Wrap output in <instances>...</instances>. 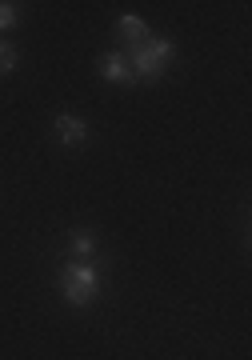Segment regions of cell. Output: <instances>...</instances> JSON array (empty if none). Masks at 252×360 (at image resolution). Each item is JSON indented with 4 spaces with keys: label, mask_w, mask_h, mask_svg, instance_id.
<instances>
[{
    "label": "cell",
    "mask_w": 252,
    "mask_h": 360,
    "mask_svg": "<svg viewBox=\"0 0 252 360\" xmlns=\"http://www.w3.org/2000/svg\"><path fill=\"white\" fill-rule=\"evenodd\" d=\"M96 288H101V269H96V264L73 260V264L61 272V292H64V300H68L73 309L92 304V300H96Z\"/></svg>",
    "instance_id": "6da1fadb"
},
{
    "label": "cell",
    "mask_w": 252,
    "mask_h": 360,
    "mask_svg": "<svg viewBox=\"0 0 252 360\" xmlns=\"http://www.w3.org/2000/svg\"><path fill=\"white\" fill-rule=\"evenodd\" d=\"M116 28H120V37H125L128 44H132V49L149 40V25H144L140 16H120V25H116Z\"/></svg>",
    "instance_id": "8992f818"
},
{
    "label": "cell",
    "mask_w": 252,
    "mask_h": 360,
    "mask_svg": "<svg viewBox=\"0 0 252 360\" xmlns=\"http://www.w3.org/2000/svg\"><path fill=\"white\" fill-rule=\"evenodd\" d=\"M13 68H16V49L8 40H0V77H8Z\"/></svg>",
    "instance_id": "52a82bcc"
},
{
    "label": "cell",
    "mask_w": 252,
    "mask_h": 360,
    "mask_svg": "<svg viewBox=\"0 0 252 360\" xmlns=\"http://www.w3.org/2000/svg\"><path fill=\"white\" fill-rule=\"evenodd\" d=\"M73 257L80 260V264H96V236H92V232H76L73 236Z\"/></svg>",
    "instance_id": "5b68a950"
},
{
    "label": "cell",
    "mask_w": 252,
    "mask_h": 360,
    "mask_svg": "<svg viewBox=\"0 0 252 360\" xmlns=\"http://www.w3.org/2000/svg\"><path fill=\"white\" fill-rule=\"evenodd\" d=\"M56 141L68 144V148H80V144L89 141V120H80L73 112H61L56 116Z\"/></svg>",
    "instance_id": "3957f363"
},
{
    "label": "cell",
    "mask_w": 252,
    "mask_h": 360,
    "mask_svg": "<svg viewBox=\"0 0 252 360\" xmlns=\"http://www.w3.org/2000/svg\"><path fill=\"white\" fill-rule=\"evenodd\" d=\"M168 60H172V40L168 37H149L144 44H137L132 49V77L137 80H160L164 68H168Z\"/></svg>",
    "instance_id": "7a4b0ae2"
},
{
    "label": "cell",
    "mask_w": 252,
    "mask_h": 360,
    "mask_svg": "<svg viewBox=\"0 0 252 360\" xmlns=\"http://www.w3.org/2000/svg\"><path fill=\"white\" fill-rule=\"evenodd\" d=\"M101 77L108 80V84H132V65H128V56L125 52H108L101 60Z\"/></svg>",
    "instance_id": "277c9868"
},
{
    "label": "cell",
    "mask_w": 252,
    "mask_h": 360,
    "mask_svg": "<svg viewBox=\"0 0 252 360\" xmlns=\"http://www.w3.org/2000/svg\"><path fill=\"white\" fill-rule=\"evenodd\" d=\"M13 25H16V4H8V0H0V32H8Z\"/></svg>",
    "instance_id": "ba28073f"
}]
</instances>
